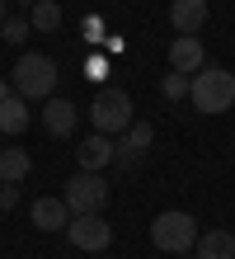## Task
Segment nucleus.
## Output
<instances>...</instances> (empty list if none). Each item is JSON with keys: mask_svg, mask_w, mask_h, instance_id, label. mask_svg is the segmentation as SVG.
I'll return each mask as SVG.
<instances>
[{"mask_svg": "<svg viewBox=\"0 0 235 259\" xmlns=\"http://www.w3.org/2000/svg\"><path fill=\"white\" fill-rule=\"evenodd\" d=\"M57 62L52 57H42V52H24L19 62H14V95L28 99V104H38V99H52L57 95Z\"/></svg>", "mask_w": 235, "mask_h": 259, "instance_id": "1", "label": "nucleus"}, {"mask_svg": "<svg viewBox=\"0 0 235 259\" xmlns=\"http://www.w3.org/2000/svg\"><path fill=\"white\" fill-rule=\"evenodd\" d=\"M188 99H193L198 113H226V109H235V75L226 66H202V71H193Z\"/></svg>", "mask_w": 235, "mask_h": 259, "instance_id": "2", "label": "nucleus"}, {"mask_svg": "<svg viewBox=\"0 0 235 259\" xmlns=\"http://www.w3.org/2000/svg\"><path fill=\"white\" fill-rule=\"evenodd\" d=\"M89 123H94V132H104V137L127 132V127L136 123L132 95H127V90H99L94 104H89Z\"/></svg>", "mask_w": 235, "mask_h": 259, "instance_id": "3", "label": "nucleus"}, {"mask_svg": "<svg viewBox=\"0 0 235 259\" xmlns=\"http://www.w3.org/2000/svg\"><path fill=\"white\" fill-rule=\"evenodd\" d=\"M151 245L160 254H188L198 245V222L188 212H160L151 222Z\"/></svg>", "mask_w": 235, "mask_h": 259, "instance_id": "4", "label": "nucleus"}, {"mask_svg": "<svg viewBox=\"0 0 235 259\" xmlns=\"http://www.w3.org/2000/svg\"><path fill=\"white\" fill-rule=\"evenodd\" d=\"M61 189H66L61 198H66L71 217H75V212H104V207H108V179H104L99 170H80V175H71Z\"/></svg>", "mask_w": 235, "mask_h": 259, "instance_id": "5", "label": "nucleus"}, {"mask_svg": "<svg viewBox=\"0 0 235 259\" xmlns=\"http://www.w3.org/2000/svg\"><path fill=\"white\" fill-rule=\"evenodd\" d=\"M66 240L85 254H99V250L113 245V226L104 222V212H75L66 222Z\"/></svg>", "mask_w": 235, "mask_h": 259, "instance_id": "6", "label": "nucleus"}, {"mask_svg": "<svg viewBox=\"0 0 235 259\" xmlns=\"http://www.w3.org/2000/svg\"><path fill=\"white\" fill-rule=\"evenodd\" d=\"M151 142H155V127H151V123H132L127 132H118V137H113V160L136 165V160L151 151Z\"/></svg>", "mask_w": 235, "mask_h": 259, "instance_id": "7", "label": "nucleus"}, {"mask_svg": "<svg viewBox=\"0 0 235 259\" xmlns=\"http://www.w3.org/2000/svg\"><path fill=\"white\" fill-rule=\"evenodd\" d=\"M169 66L183 71V75L202 71V66H207V52H202V42H198L193 33H179L174 42H169Z\"/></svg>", "mask_w": 235, "mask_h": 259, "instance_id": "8", "label": "nucleus"}, {"mask_svg": "<svg viewBox=\"0 0 235 259\" xmlns=\"http://www.w3.org/2000/svg\"><path fill=\"white\" fill-rule=\"evenodd\" d=\"M42 127H47V137H71L75 132V104L71 99H42Z\"/></svg>", "mask_w": 235, "mask_h": 259, "instance_id": "9", "label": "nucleus"}, {"mask_svg": "<svg viewBox=\"0 0 235 259\" xmlns=\"http://www.w3.org/2000/svg\"><path fill=\"white\" fill-rule=\"evenodd\" d=\"M169 24L179 33H198L207 24V0H169Z\"/></svg>", "mask_w": 235, "mask_h": 259, "instance_id": "10", "label": "nucleus"}, {"mask_svg": "<svg viewBox=\"0 0 235 259\" xmlns=\"http://www.w3.org/2000/svg\"><path fill=\"white\" fill-rule=\"evenodd\" d=\"M75 156H80V170H104L108 160H113V137L104 132H89L80 146H75Z\"/></svg>", "mask_w": 235, "mask_h": 259, "instance_id": "11", "label": "nucleus"}, {"mask_svg": "<svg viewBox=\"0 0 235 259\" xmlns=\"http://www.w3.org/2000/svg\"><path fill=\"white\" fill-rule=\"evenodd\" d=\"M66 222H71L66 198H38L33 203V226L38 231H66Z\"/></svg>", "mask_w": 235, "mask_h": 259, "instance_id": "12", "label": "nucleus"}, {"mask_svg": "<svg viewBox=\"0 0 235 259\" xmlns=\"http://www.w3.org/2000/svg\"><path fill=\"white\" fill-rule=\"evenodd\" d=\"M198 259H235V236L226 231H198V245H193Z\"/></svg>", "mask_w": 235, "mask_h": 259, "instance_id": "13", "label": "nucleus"}, {"mask_svg": "<svg viewBox=\"0 0 235 259\" xmlns=\"http://www.w3.org/2000/svg\"><path fill=\"white\" fill-rule=\"evenodd\" d=\"M24 127H28V99H19V95L0 99V132H5V137H19Z\"/></svg>", "mask_w": 235, "mask_h": 259, "instance_id": "14", "label": "nucleus"}, {"mask_svg": "<svg viewBox=\"0 0 235 259\" xmlns=\"http://www.w3.org/2000/svg\"><path fill=\"white\" fill-rule=\"evenodd\" d=\"M33 170V156H28L24 146H10L0 151V184H19V179Z\"/></svg>", "mask_w": 235, "mask_h": 259, "instance_id": "15", "label": "nucleus"}, {"mask_svg": "<svg viewBox=\"0 0 235 259\" xmlns=\"http://www.w3.org/2000/svg\"><path fill=\"white\" fill-rule=\"evenodd\" d=\"M61 19H66V14H61L57 0H33V5H28V24H33L38 33H57Z\"/></svg>", "mask_w": 235, "mask_h": 259, "instance_id": "16", "label": "nucleus"}, {"mask_svg": "<svg viewBox=\"0 0 235 259\" xmlns=\"http://www.w3.org/2000/svg\"><path fill=\"white\" fill-rule=\"evenodd\" d=\"M28 19H14V14H5V24H0V33H5V42H14V48H19V42H28Z\"/></svg>", "mask_w": 235, "mask_h": 259, "instance_id": "17", "label": "nucleus"}, {"mask_svg": "<svg viewBox=\"0 0 235 259\" xmlns=\"http://www.w3.org/2000/svg\"><path fill=\"white\" fill-rule=\"evenodd\" d=\"M160 90H165V99H183V95H188V75H183V71L165 75V80H160Z\"/></svg>", "mask_w": 235, "mask_h": 259, "instance_id": "18", "label": "nucleus"}, {"mask_svg": "<svg viewBox=\"0 0 235 259\" xmlns=\"http://www.w3.org/2000/svg\"><path fill=\"white\" fill-rule=\"evenodd\" d=\"M14 203H19V189H14V184H5V189H0V212H10Z\"/></svg>", "mask_w": 235, "mask_h": 259, "instance_id": "19", "label": "nucleus"}, {"mask_svg": "<svg viewBox=\"0 0 235 259\" xmlns=\"http://www.w3.org/2000/svg\"><path fill=\"white\" fill-rule=\"evenodd\" d=\"M10 95H14V85H10V80H0V99H10Z\"/></svg>", "mask_w": 235, "mask_h": 259, "instance_id": "20", "label": "nucleus"}, {"mask_svg": "<svg viewBox=\"0 0 235 259\" xmlns=\"http://www.w3.org/2000/svg\"><path fill=\"white\" fill-rule=\"evenodd\" d=\"M0 24H5V0H0Z\"/></svg>", "mask_w": 235, "mask_h": 259, "instance_id": "21", "label": "nucleus"}, {"mask_svg": "<svg viewBox=\"0 0 235 259\" xmlns=\"http://www.w3.org/2000/svg\"><path fill=\"white\" fill-rule=\"evenodd\" d=\"M19 5H33V0H19Z\"/></svg>", "mask_w": 235, "mask_h": 259, "instance_id": "22", "label": "nucleus"}]
</instances>
